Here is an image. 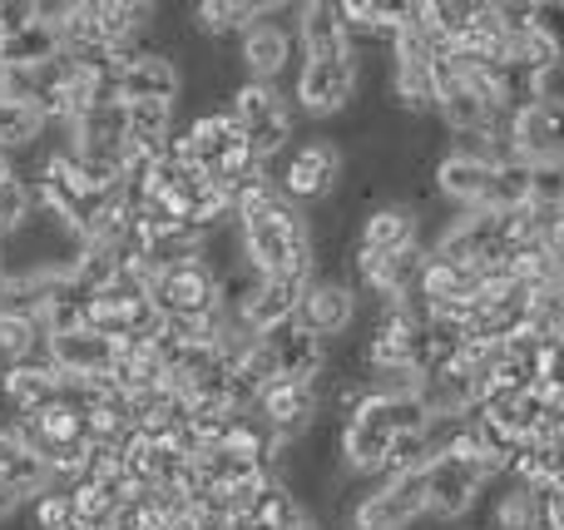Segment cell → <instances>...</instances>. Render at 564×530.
Wrapping results in <instances>:
<instances>
[{
	"label": "cell",
	"instance_id": "obj_1",
	"mask_svg": "<svg viewBox=\"0 0 564 530\" xmlns=\"http://www.w3.org/2000/svg\"><path fill=\"white\" fill-rule=\"evenodd\" d=\"M238 244L263 278H317L312 218H302V208L288 198H273L268 208L238 218Z\"/></svg>",
	"mask_w": 564,
	"mask_h": 530
},
{
	"label": "cell",
	"instance_id": "obj_2",
	"mask_svg": "<svg viewBox=\"0 0 564 530\" xmlns=\"http://www.w3.org/2000/svg\"><path fill=\"white\" fill-rule=\"evenodd\" d=\"M431 472V466H426ZM426 472H406V476H387V482H367L351 506L341 511L347 530H416L421 521H431V486Z\"/></svg>",
	"mask_w": 564,
	"mask_h": 530
},
{
	"label": "cell",
	"instance_id": "obj_3",
	"mask_svg": "<svg viewBox=\"0 0 564 530\" xmlns=\"http://www.w3.org/2000/svg\"><path fill=\"white\" fill-rule=\"evenodd\" d=\"M228 115L243 125L248 149H253L263 164H278L297 139V109H292V95H282L278 85H263V79H238L234 95H228Z\"/></svg>",
	"mask_w": 564,
	"mask_h": 530
},
{
	"label": "cell",
	"instance_id": "obj_4",
	"mask_svg": "<svg viewBox=\"0 0 564 530\" xmlns=\"http://www.w3.org/2000/svg\"><path fill=\"white\" fill-rule=\"evenodd\" d=\"M273 174H278V188L288 204H297V208L327 204V198L341 188V179H347V149H341L332 134L297 139V144L273 164Z\"/></svg>",
	"mask_w": 564,
	"mask_h": 530
},
{
	"label": "cell",
	"instance_id": "obj_5",
	"mask_svg": "<svg viewBox=\"0 0 564 530\" xmlns=\"http://www.w3.org/2000/svg\"><path fill=\"white\" fill-rule=\"evenodd\" d=\"M361 79V60H302L292 75V109L307 119H337L351 109Z\"/></svg>",
	"mask_w": 564,
	"mask_h": 530
},
{
	"label": "cell",
	"instance_id": "obj_6",
	"mask_svg": "<svg viewBox=\"0 0 564 530\" xmlns=\"http://www.w3.org/2000/svg\"><path fill=\"white\" fill-rule=\"evenodd\" d=\"M297 323L307 327V333H317L322 343H337V337H347L351 327L361 323V293L351 278L341 273H317L307 283V293H302V313Z\"/></svg>",
	"mask_w": 564,
	"mask_h": 530
},
{
	"label": "cell",
	"instance_id": "obj_7",
	"mask_svg": "<svg viewBox=\"0 0 564 530\" xmlns=\"http://www.w3.org/2000/svg\"><path fill=\"white\" fill-rule=\"evenodd\" d=\"M253 417L268 426V432H278L282 442H302V436L327 417V392L312 382H273Z\"/></svg>",
	"mask_w": 564,
	"mask_h": 530
},
{
	"label": "cell",
	"instance_id": "obj_8",
	"mask_svg": "<svg viewBox=\"0 0 564 530\" xmlns=\"http://www.w3.org/2000/svg\"><path fill=\"white\" fill-rule=\"evenodd\" d=\"M188 89V75L174 55L164 50H139V60L115 79L119 105H178V95Z\"/></svg>",
	"mask_w": 564,
	"mask_h": 530
},
{
	"label": "cell",
	"instance_id": "obj_9",
	"mask_svg": "<svg viewBox=\"0 0 564 530\" xmlns=\"http://www.w3.org/2000/svg\"><path fill=\"white\" fill-rule=\"evenodd\" d=\"M292 35H297L302 60H357V40H351L337 0L292 6Z\"/></svg>",
	"mask_w": 564,
	"mask_h": 530
},
{
	"label": "cell",
	"instance_id": "obj_10",
	"mask_svg": "<svg viewBox=\"0 0 564 530\" xmlns=\"http://www.w3.org/2000/svg\"><path fill=\"white\" fill-rule=\"evenodd\" d=\"M426 486H431V521L436 526H460L466 516L480 511V501H486V476L476 472V466L466 462H436L426 472Z\"/></svg>",
	"mask_w": 564,
	"mask_h": 530
},
{
	"label": "cell",
	"instance_id": "obj_11",
	"mask_svg": "<svg viewBox=\"0 0 564 530\" xmlns=\"http://www.w3.org/2000/svg\"><path fill=\"white\" fill-rule=\"evenodd\" d=\"M490 179H496V164L456 154V149H446V154L436 159V169H431V188H436V198H446L456 214H486Z\"/></svg>",
	"mask_w": 564,
	"mask_h": 530
},
{
	"label": "cell",
	"instance_id": "obj_12",
	"mask_svg": "<svg viewBox=\"0 0 564 530\" xmlns=\"http://www.w3.org/2000/svg\"><path fill=\"white\" fill-rule=\"evenodd\" d=\"M292 60H297V35H292V25H282V20H273V15L258 20V25L238 40V65H243V79L278 85V79L292 69Z\"/></svg>",
	"mask_w": 564,
	"mask_h": 530
},
{
	"label": "cell",
	"instance_id": "obj_13",
	"mask_svg": "<svg viewBox=\"0 0 564 530\" xmlns=\"http://www.w3.org/2000/svg\"><path fill=\"white\" fill-rule=\"evenodd\" d=\"M506 134H510V144H516V154L530 159V164H540V159H564V99L545 95L540 105L510 115Z\"/></svg>",
	"mask_w": 564,
	"mask_h": 530
},
{
	"label": "cell",
	"instance_id": "obj_14",
	"mask_svg": "<svg viewBox=\"0 0 564 530\" xmlns=\"http://www.w3.org/2000/svg\"><path fill=\"white\" fill-rule=\"evenodd\" d=\"M357 248L367 253H406V248H426L421 244V214L406 198H381L361 214L357 228Z\"/></svg>",
	"mask_w": 564,
	"mask_h": 530
},
{
	"label": "cell",
	"instance_id": "obj_15",
	"mask_svg": "<svg viewBox=\"0 0 564 530\" xmlns=\"http://www.w3.org/2000/svg\"><path fill=\"white\" fill-rule=\"evenodd\" d=\"M154 303L164 317H214L218 313V273L208 263H188L174 273H159Z\"/></svg>",
	"mask_w": 564,
	"mask_h": 530
},
{
	"label": "cell",
	"instance_id": "obj_16",
	"mask_svg": "<svg viewBox=\"0 0 564 530\" xmlns=\"http://www.w3.org/2000/svg\"><path fill=\"white\" fill-rule=\"evenodd\" d=\"M69 149L85 159H99V164H119L129 149V105H119V99H105L99 109H89L85 119H75V125L65 129Z\"/></svg>",
	"mask_w": 564,
	"mask_h": 530
},
{
	"label": "cell",
	"instance_id": "obj_17",
	"mask_svg": "<svg viewBox=\"0 0 564 530\" xmlns=\"http://www.w3.org/2000/svg\"><path fill=\"white\" fill-rule=\"evenodd\" d=\"M0 397L10 402L15 417H40L55 402H65V377L50 367V357L10 363V367H0Z\"/></svg>",
	"mask_w": 564,
	"mask_h": 530
},
{
	"label": "cell",
	"instance_id": "obj_18",
	"mask_svg": "<svg viewBox=\"0 0 564 530\" xmlns=\"http://www.w3.org/2000/svg\"><path fill=\"white\" fill-rule=\"evenodd\" d=\"M184 144H188V164L204 169V174L214 179L218 169H224L228 159L248 144V134H243V125H238L228 109H204V115L188 119Z\"/></svg>",
	"mask_w": 564,
	"mask_h": 530
},
{
	"label": "cell",
	"instance_id": "obj_19",
	"mask_svg": "<svg viewBox=\"0 0 564 530\" xmlns=\"http://www.w3.org/2000/svg\"><path fill=\"white\" fill-rule=\"evenodd\" d=\"M45 357L50 367H55L59 377H69V382H89V377H109L119 363V343H109V337L89 333V327H79V333H65V337H50L45 343Z\"/></svg>",
	"mask_w": 564,
	"mask_h": 530
},
{
	"label": "cell",
	"instance_id": "obj_20",
	"mask_svg": "<svg viewBox=\"0 0 564 530\" xmlns=\"http://www.w3.org/2000/svg\"><path fill=\"white\" fill-rule=\"evenodd\" d=\"M278 353V382H312L322 387L332 367V343H322L317 333H307L302 323H288L282 333L268 337Z\"/></svg>",
	"mask_w": 564,
	"mask_h": 530
},
{
	"label": "cell",
	"instance_id": "obj_21",
	"mask_svg": "<svg viewBox=\"0 0 564 530\" xmlns=\"http://www.w3.org/2000/svg\"><path fill=\"white\" fill-rule=\"evenodd\" d=\"M307 283L312 278H263V288L253 293V303L243 307V327L253 337H273L288 323H297Z\"/></svg>",
	"mask_w": 564,
	"mask_h": 530
},
{
	"label": "cell",
	"instance_id": "obj_22",
	"mask_svg": "<svg viewBox=\"0 0 564 530\" xmlns=\"http://www.w3.org/2000/svg\"><path fill=\"white\" fill-rule=\"evenodd\" d=\"M0 482L15 486L25 501H35V496L55 491V476H50V462L35 452V446L25 442V436L15 432V422L0 426Z\"/></svg>",
	"mask_w": 564,
	"mask_h": 530
},
{
	"label": "cell",
	"instance_id": "obj_23",
	"mask_svg": "<svg viewBox=\"0 0 564 530\" xmlns=\"http://www.w3.org/2000/svg\"><path fill=\"white\" fill-rule=\"evenodd\" d=\"M59 55H65V30L45 25V20L0 40V69H40V65H55Z\"/></svg>",
	"mask_w": 564,
	"mask_h": 530
},
{
	"label": "cell",
	"instance_id": "obj_24",
	"mask_svg": "<svg viewBox=\"0 0 564 530\" xmlns=\"http://www.w3.org/2000/svg\"><path fill=\"white\" fill-rule=\"evenodd\" d=\"M436 119H441V129H446L451 139H460V134H490V129L506 125V119H500L496 109L486 105V99L470 95V89H456V95L441 99Z\"/></svg>",
	"mask_w": 564,
	"mask_h": 530
},
{
	"label": "cell",
	"instance_id": "obj_25",
	"mask_svg": "<svg viewBox=\"0 0 564 530\" xmlns=\"http://www.w3.org/2000/svg\"><path fill=\"white\" fill-rule=\"evenodd\" d=\"M45 134H50V125L35 109L0 95V149H6V154H30V149L45 144Z\"/></svg>",
	"mask_w": 564,
	"mask_h": 530
},
{
	"label": "cell",
	"instance_id": "obj_26",
	"mask_svg": "<svg viewBox=\"0 0 564 530\" xmlns=\"http://www.w3.org/2000/svg\"><path fill=\"white\" fill-rule=\"evenodd\" d=\"M35 208H40L35 179L20 174V169L10 179H0V244H6V238H15L20 228L35 218Z\"/></svg>",
	"mask_w": 564,
	"mask_h": 530
},
{
	"label": "cell",
	"instance_id": "obj_27",
	"mask_svg": "<svg viewBox=\"0 0 564 530\" xmlns=\"http://www.w3.org/2000/svg\"><path fill=\"white\" fill-rule=\"evenodd\" d=\"M525 204H530V159H506V164H496L486 214H510V208H525Z\"/></svg>",
	"mask_w": 564,
	"mask_h": 530
},
{
	"label": "cell",
	"instance_id": "obj_28",
	"mask_svg": "<svg viewBox=\"0 0 564 530\" xmlns=\"http://www.w3.org/2000/svg\"><path fill=\"white\" fill-rule=\"evenodd\" d=\"M530 208L560 224L564 218V159H540L530 164Z\"/></svg>",
	"mask_w": 564,
	"mask_h": 530
},
{
	"label": "cell",
	"instance_id": "obj_29",
	"mask_svg": "<svg viewBox=\"0 0 564 530\" xmlns=\"http://www.w3.org/2000/svg\"><path fill=\"white\" fill-rule=\"evenodd\" d=\"M65 491H69V506H75V526H89V530H109V526H115L119 506L109 501V496L99 491L89 476H79V482L65 486Z\"/></svg>",
	"mask_w": 564,
	"mask_h": 530
},
{
	"label": "cell",
	"instance_id": "obj_30",
	"mask_svg": "<svg viewBox=\"0 0 564 530\" xmlns=\"http://www.w3.org/2000/svg\"><path fill=\"white\" fill-rule=\"evenodd\" d=\"M178 105H129V139L134 144H169Z\"/></svg>",
	"mask_w": 564,
	"mask_h": 530
},
{
	"label": "cell",
	"instance_id": "obj_31",
	"mask_svg": "<svg viewBox=\"0 0 564 530\" xmlns=\"http://www.w3.org/2000/svg\"><path fill=\"white\" fill-rule=\"evenodd\" d=\"M30 521H35V530H75V506H69L65 486L35 496V501H30Z\"/></svg>",
	"mask_w": 564,
	"mask_h": 530
},
{
	"label": "cell",
	"instance_id": "obj_32",
	"mask_svg": "<svg viewBox=\"0 0 564 530\" xmlns=\"http://www.w3.org/2000/svg\"><path fill=\"white\" fill-rule=\"evenodd\" d=\"M530 30L564 55V0H530Z\"/></svg>",
	"mask_w": 564,
	"mask_h": 530
},
{
	"label": "cell",
	"instance_id": "obj_33",
	"mask_svg": "<svg viewBox=\"0 0 564 530\" xmlns=\"http://www.w3.org/2000/svg\"><path fill=\"white\" fill-rule=\"evenodd\" d=\"M40 25V0H0V40Z\"/></svg>",
	"mask_w": 564,
	"mask_h": 530
},
{
	"label": "cell",
	"instance_id": "obj_34",
	"mask_svg": "<svg viewBox=\"0 0 564 530\" xmlns=\"http://www.w3.org/2000/svg\"><path fill=\"white\" fill-rule=\"evenodd\" d=\"M20 506H25V496H20L15 486H6V482H0V526H6V521H15V516H20Z\"/></svg>",
	"mask_w": 564,
	"mask_h": 530
},
{
	"label": "cell",
	"instance_id": "obj_35",
	"mask_svg": "<svg viewBox=\"0 0 564 530\" xmlns=\"http://www.w3.org/2000/svg\"><path fill=\"white\" fill-rule=\"evenodd\" d=\"M288 530H322V516H317V511H312V506H307V511H302V516H297V521H292Z\"/></svg>",
	"mask_w": 564,
	"mask_h": 530
},
{
	"label": "cell",
	"instance_id": "obj_36",
	"mask_svg": "<svg viewBox=\"0 0 564 530\" xmlns=\"http://www.w3.org/2000/svg\"><path fill=\"white\" fill-rule=\"evenodd\" d=\"M550 248H555V258H560V263H564V218H560V224H555V228H550Z\"/></svg>",
	"mask_w": 564,
	"mask_h": 530
},
{
	"label": "cell",
	"instance_id": "obj_37",
	"mask_svg": "<svg viewBox=\"0 0 564 530\" xmlns=\"http://www.w3.org/2000/svg\"><path fill=\"white\" fill-rule=\"evenodd\" d=\"M15 174V154H6V149H0V179H10Z\"/></svg>",
	"mask_w": 564,
	"mask_h": 530
},
{
	"label": "cell",
	"instance_id": "obj_38",
	"mask_svg": "<svg viewBox=\"0 0 564 530\" xmlns=\"http://www.w3.org/2000/svg\"><path fill=\"white\" fill-rule=\"evenodd\" d=\"M0 283H6V253H0Z\"/></svg>",
	"mask_w": 564,
	"mask_h": 530
}]
</instances>
